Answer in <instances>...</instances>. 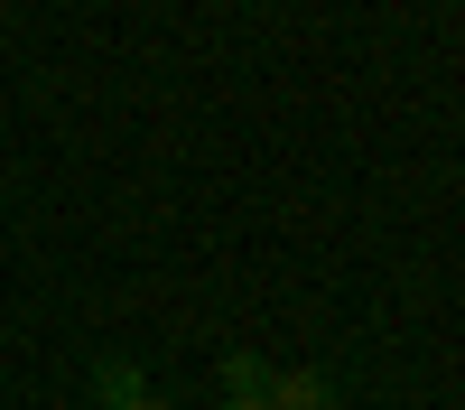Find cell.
<instances>
[{
    "label": "cell",
    "mask_w": 465,
    "mask_h": 410,
    "mask_svg": "<svg viewBox=\"0 0 465 410\" xmlns=\"http://www.w3.org/2000/svg\"><path fill=\"white\" fill-rule=\"evenodd\" d=\"M270 410H335V383L317 364H298V373H270V392H261Z\"/></svg>",
    "instance_id": "2"
},
{
    "label": "cell",
    "mask_w": 465,
    "mask_h": 410,
    "mask_svg": "<svg viewBox=\"0 0 465 410\" xmlns=\"http://www.w3.org/2000/svg\"><path fill=\"white\" fill-rule=\"evenodd\" d=\"M214 410H270V401H232V392H223V401H214Z\"/></svg>",
    "instance_id": "4"
},
{
    "label": "cell",
    "mask_w": 465,
    "mask_h": 410,
    "mask_svg": "<svg viewBox=\"0 0 465 410\" xmlns=\"http://www.w3.org/2000/svg\"><path fill=\"white\" fill-rule=\"evenodd\" d=\"M223 392H232V401H261V392H270V364L232 345V355H223Z\"/></svg>",
    "instance_id": "3"
},
{
    "label": "cell",
    "mask_w": 465,
    "mask_h": 410,
    "mask_svg": "<svg viewBox=\"0 0 465 410\" xmlns=\"http://www.w3.org/2000/svg\"><path fill=\"white\" fill-rule=\"evenodd\" d=\"M94 410H177V401L149 392V373H140L131 355H103V364H94Z\"/></svg>",
    "instance_id": "1"
}]
</instances>
